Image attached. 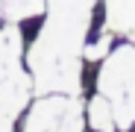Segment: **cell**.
<instances>
[{
    "mask_svg": "<svg viewBox=\"0 0 135 132\" xmlns=\"http://www.w3.org/2000/svg\"><path fill=\"white\" fill-rule=\"evenodd\" d=\"M68 103H71V97H65V94H44L38 103H32L21 132H59Z\"/></svg>",
    "mask_w": 135,
    "mask_h": 132,
    "instance_id": "4",
    "label": "cell"
},
{
    "mask_svg": "<svg viewBox=\"0 0 135 132\" xmlns=\"http://www.w3.org/2000/svg\"><path fill=\"white\" fill-rule=\"evenodd\" d=\"M97 0H47V21L27 53L38 94H79V62Z\"/></svg>",
    "mask_w": 135,
    "mask_h": 132,
    "instance_id": "1",
    "label": "cell"
},
{
    "mask_svg": "<svg viewBox=\"0 0 135 132\" xmlns=\"http://www.w3.org/2000/svg\"><path fill=\"white\" fill-rule=\"evenodd\" d=\"M109 50H112V32H106V35H103V38H97L94 44L82 47V56H85L88 62H100L103 56H109Z\"/></svg>",
    "mask_w": 135,
    "mask_h": 132,
    "instance_id": "10",
    "label": "cell"
},
{
    "mask_svg": "<svg viewBox=\"0 0 135 132\" xmlns=\"http://www.w3.org/2000/svg\"><path fill=\"white\" fill-rule=\"evenodd\" d=\"M82 123H85L82 100H79V94H71V103H68V112L59 123V132H82Z\"/></svg>",
    "mask_w": 135,
    "mask_h": 132,
    "instance_id": "9",
    "label": "cell"
},
{
    "mask_svg": "<svg viewBox=\"0 0 135 132\" xmlns=\"http://www.w3.org/2000/svg\"><path fill=\"white\" fill-rule=\"evenodd\" d=\"M88 126H91L94 132H115V129H118L112 103H109L103 94H97L91 103H88Z\"/></svg>",
    "mask_w": 135,
    "mask_h": 132,
    "instance_id": "8",
    "label": "cell"
},
{
    "mask_svg": "<svg viewBox=\"0 0 135 132\" xmlns=\"http://www.w3.org/2000/svg\"><path fill=\"white\" fill-rule=\"evenodd\" d=\"M47 3L44 0H0V21L6 24H18V21H30L44 15Z\"/></svg>",
    "mask_w": 135,
    "mask_h": 132,
    "instance_id": "6",
    "label": "cell"
},
{
    "mask_svg": "<svg viewBox=\"0 0 135 132\" xmlns=\"http://www.w3.org/2000/svg\"><path fill=\"white\" fill-rule=\"evenodd\" d=\"M106 32L123 35L135 44V0H109L106 3Z\"/></svg>",
    "mask_w": 135,
    "mask_h": 132,
    "instance_id": "5",
    "label": "cell"
},
{
    "mask_svg": "<svg viewBox=\"0 0 135 132\" xmlns=\"http://www.w3.org/2000/svg\"><path fill=\"white\" fill-rule=\"evenodd\" d=\"M21 56H24V35H21L18 24L0 27V62L21 65Z\"/></svg>",
    "mask_w": 135,
    "mask_h": 132,
    "instance_id": "7",
    "label": "cell"
},
{
    "mask_svg": "<svg viewBox=\"0 0 135 132\" xmlns=\"http://www.w3.org/2000/svg\"><path fill=\"white\" fill-rule=\"evenodd\" d=\"M97 91L112 103L118 129L126 132L135 123V44H120L115 47L97 76Z\"/></svg>",
    "mask_w": 135,
    "mask_h": 132,
    "instance_id": "2",
    "label": "cell"
},
{
    "mask_svg": "<svg viewBox=\"0 0 135 132\" xmlns=\"http://www.w3.org/2000/svg\"><path fill=\"white\" fill-rule=\"evenodd\" d=\"M12 123H15V120H9V118H0V132H12Z\"/></svg>",
    "mask_w": 135,
    "mask_h": 132,
    "instance_id": "11",
    "label": "cell"
},
{
    "mask_svg": "<svg viewBox=\"0 0 135 132\" xmlns=\"http://www.w3.org/2000/svg\"><path fill=\"white\" fill-rule=\"evenodd\" d=\"M30 94H32V79H30V74L18 65V68H12V71L3 76V82H0V118L15 120V118L27 109Z\"/></svg>",
    "mask_w": 135,
    "mask_h": 132,
    "instance_id": "3",
    "label": "cell"
}]
</instances>
